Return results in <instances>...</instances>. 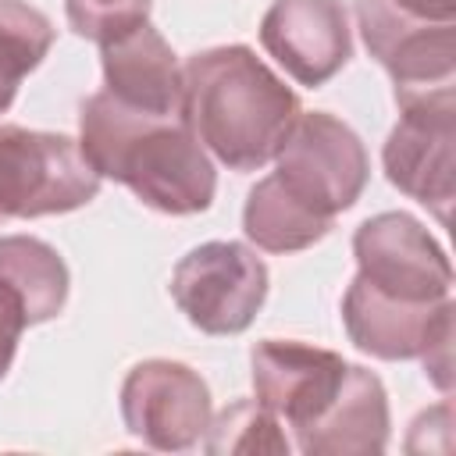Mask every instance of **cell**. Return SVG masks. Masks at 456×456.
<instances>
[{
  "instance_id": "obj_1",
  "label": "cell",
  "mask_w": 456,
  "mask_h": 456,
  "mask_svg": "<svg viewBox=\"0 0 456 456\" xmlns=\"http://www.w3.org/2000/svg\"><path fill=\"white\" fill-rule=\"evenodd\" d=\"M78 150L150 210L189 217L214 203L217 171L182 114H146L100 89L82 103Z\"/></svg>"
},
{
  "instance_id": "obj_2",
  "label": "cell",
  "mask_w": 456,
  "mask_h": 456,
  "mask_svg": "<svg viewBox=\"0 0 456 456\" xmlns=\"http://www.w3.org/2000/svg\"><path fill=\"white\" fill-rule=\"evenodd\" d=\"M299 114V96L242 43L200 50L182 64V121L232 171L274 160Z\"/></svg>"
},
{
  "instance_id": "obj_3",
  "label": "cell",
  "mask_w": 456,
  "mask_h": 456,
  "mask_svg": "<svg viewBox=\"0 0 456 456\" xmlns=\"http://www.w3.org/2000/svg\"><path fill=\"white\" fill-rule=\"evenodd\" d=\"M96 192L100 175L71 135L0 125V224L71 214Z\"/></svg>"
},
{
  "instance_id": "obj_4",
  "label": "cell",
  "mask_w": 456,
  "mask_h": 456,
  "mask_svg": "<svg viewBox=\"0 0 456 456\" xmlns=\"http://www.w3.org/2000/svg\"><path fill=\"white\" fill-rule=\"evenodd\" d=\"M452 299L410 303L353 278L342 296V324L360 353L378 360H424L431 381L452 388Z\"/></svg>"
},
{
  "instance_id": "obj_5",
  "label": "cell",
  "mask_w": 456,
  "mask_h": 456,
  "mask_svg": "<svg viewBox=\"0 0 456 456\" xmlns=\"http://www.w3.org/2000/svg\"><path fill=\"white\" fill-rule=\"evenodd\" d=\"M399 121L385 139L388 182L449 221L456 200V86L395 96Z\"/></svg>"
},
{
  "instance_id": "obj_6",
  "label": "cell",
  "mask_w": 456,
  "mask_h": 456,
  "mask_svg": "<svg viewBox=\"0 0 456 456\" xmlns=\"http://www.w3.org/2000/svg\"><path fill=\"white\" fill-rule=\"evenodd\" d=\"M274 178L314 214L335 221L360 200L370 160L346 121L328 110H303L274 153Z\"/></svg>"
},
{
  "instance_id": "obj_7",
  "label": "cell",
  "mask_w": 456,
  "mask_h": 456,
  "mask_svg": "<svg viewBox=\"0 0 456 456\" xmlns=\"http://www.w3.org/2000/svg\"><path fill=\"white\" fill-rule=\"evenodd\" d=\"M171 299L192 328L239 335L267 299V264L246 242H200L175 264Z\"/></svg>"
},
{
  "instance_id": "obj_8",
  "label": "cell",
  "mask_w": 456,
  "mask_h": 456,
  "mask_svg": "<svg viewBox=\"0 0 456 456\" xmlns=\"http://www.w3.org/2000/svg\"><path fill=\"white\" fill-rule=\"evenodd\" d=\"M353 256L356 278L385 296L410 303L452 299V267L445 249L417 217L403 210L367 217L353 235Z\"/></svg>"
},
{
  "instance_id": "obj_9",
  "label": "cell",
  "mask_w": 456,
  "mask_h": 456,
  "mask_svg": "<svg viewBox=\"0 0 456 456\" xmlns=\"http://www.w3.org/2000/svg\"><path fill=\"white\" fill-rule=\"evenodd\" d=\"M356 25L395 96L456 86V21L413 14L395 0H356Z\"/></svg>"
},
{
  "instance_id": "obj_10",
  "label": "cell",
  "mask_w": 456,
  "mask_h": 456,
  "mask_svg": "<svg viewBox=\"0 0 456 456\" xmlns=\"http://www.w3.org/2000/svg\"><path fill=\"white\" fill-rule=\"evenodd\" d=\"M121 417L142 445L157 452H185L210 428V388L189 363L160 356L142 360L121 381Z\"/></svg>"
},
{
  "instance_id": "obj_11",
  "label": "cell",
  "mask_w": 456,
  "mask_h": 456,
  "mask_svg": "<svg viewBox=\"0 0 456 456\" xmlns=\"http://www.w3.org/2000/svg\"><path fill=\"white\" fill-rule=\"evenodd\" d=\"M249 367L256 403L299 438L328 410L349 363L338 353L299 338H264L249 349Z\"/></svg>"
},
{
  "instance_id": "obj_12",
  "label": "cell",
  "mask_w": 456,
  "mask_h": 456,
  "mask_svg": "<svg viewBox=\"0 0 456 456\" xmlns=\"http://www.w3.org/2000/svg\"><path fill=\"white\" fill-rule=\"evenodd\" d=\"M264 50L299 82L324 86L353 57V28L342 0H274L260 21Z\"/></svg>"
},
{
  "instance_id": "obj_13",
  "label": "cell",
  "mask_w": 456,
  "mask_h": 456,
  "mask_svg": "<svg viewBox=\"0 0 456 456\" xmlns=\"http://www.w3.org/2000/svg\"><path fill=\"white\" fill-rule=\"evenodd\" d=\"M100 64L114 100L146 114H182V64L150 21L100 43Z\"/></svg>"
},
{
  "instance_id": "obj_14",
  "label": "cell",
  "mask_w": 456,
  "mask_h": 456,
  "mask_svg": "<svg viewBox=\"0 0 456 456\" xmlns=\"http://www.w3.org/2000/svg\"><path fill=\"white\" fill-rule=\"evenodd\" d=\"M388 395L374 370L349 363L328 410L296 438L306 456H374L388 445Z\"/></svg>"
},
{
  "instance_id": "obj_15",
  "label": "cell",
  "mask_w": 456,
  "mask_h": 456,
  "mask_svg": "<svg viewBox=\"0 0 456 456\" xmlns=\"http://www.w3.org/2000/svg\"><path fill=\"white\" fill-rule=\"evenodd\" d=\"M0 285L14 292L28 324L53 321L68 303V264L61 253L36 235L0 239Z\"/></svg>"
},
{
  "instance_id": "obj_16",
  "label": "cell",
  "mask_w": 456,
  "mask_h": 456,
  "mask_svg": "<svg viewBox=\"0 0 456 456\" xmlns=\"http://www.w3.org/2000/svg\"><path fill=\"white\" fill-rule=\"evenodd\" d=\"M335 221L314 214L306 203H299L274 175L260 178L242 207V232L253 246L267 253H296L314 242H321L331 232Z\"/></svg>"
},
{
  "instance_id": "obj_17",
  "label": "cell",
  "mask_w": 456,
  "mask_h": 456,
  "mask_svg": "<svg viewBox=\"0 0 456 456\" xmlns=\"http://www.w3.org/2000/svg\"><path fill=\"white\" fill-rule=\"evenodd\" d=\"M50 46L53 21L39 7L25 0H0V114L14 103L18 86L43 64Z\"/></svg>"
},
{
  "instance_id": "obj_18",
  "label": "cell",
  "mask_w": 456,
  "mask_h": 456,
  "mask_svg": "<svg viewBox=\"0 0 456 456\" xmlns=\"http://www.w3.org/2000/svg\"><path fill=\"white\" fill-rule=\"evenodd\" d=\"M207 452H274L285 456L292 442L281 431V420L264 410L256 399H235L217 417H210L207 428Z\"/></svg>"
},
{
  "instance_id": "obj_19",
  "label": "cell",
  "mask_w": 456,
  "mask_h": 456,
  "mask_svg": "<svg viewBox=\"0 0 456 456\" xmlns=\"http://www.w3.org/2000/svg\"><path fill=\"white\" fill-rule=\"evenodd\" d=\"M153 0H64V14L75 36L107 43L142 21H150Z\"/></svg>"
},
{
  "instance_id": "obj_20",
  "label": "cell",
  "mask_w": 456,
  "mask_h": 456,
  "mask_svg": "<svg viewBox=\"0 0 456 456\" xmlns=\"http://www.w3.org/2000/svg\"><path fill=\"white\" fill-rule=\"evenodd\" d=\"M25 328H28V321H25L21 303L14 299L11 289L0 285V381L7 378V370H11V363H14L18 338H21Z\"/></svg>"
},
{
  "instance_id": "obj_21",
  "label": "cell",
  "mask_w": 456,
  "mask_h": 456,
  "mask_svg": "<svg viewBox=\"0 0 456 456\" xmlns=\"http://www.w3.org/2000/svg\"><path fill=\"white\" fill-rule=\"evenodd\" d=\"M395 4L435 21H456V0H395Z\"/></svg>"
}]
</instances>
